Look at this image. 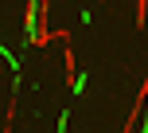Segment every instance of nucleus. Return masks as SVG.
Instances as JSON below:
<instances>
[{
	"instance_id": "obj_1",
	"label": "nucleus",
	"mask_w": 148,
	"mask_h": 133,
	"mask_svg": "<svg viewBox=\"0 0 148 133\" xmlns=\"http://www.w3.org/2000/svg\"><path fill=\"white\" fill-rule=\"evenodd\" d=\"M62 63H66V86H78V63H74L70 47H66V55H62Z\"/></svg>"
}]
</instances>
